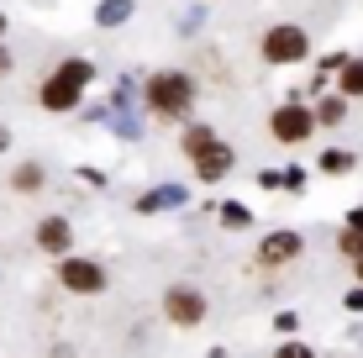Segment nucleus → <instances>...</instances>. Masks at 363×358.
Returning <instances> with one entry per match:
<instances>
[{
	"mask_svg": "<svg viewBox=\"0 0 363 358\" xmlns=\"http://www.w3.org/2000/svg\"><path fill=\"white\" fill-rule=\"evenodd\" d=\"M84 84H90V64H64L53 79L43 84V106H48V111L79 106V90H84Z\"/></svg>",
	"mask_w": 363,
	"mask_h": 358,
	"instance_id": "obj_1",
	"label": "nucleus"
},
{
	"mask_svg": "<svg viewBox=\"0 0 363 358\" xmlns=\"http://www.w3.org/2000/svg\"><path fill=\"white\" fill-rule=\"evenodd\" d=\"M306 132H311V111H300V106L274 111V138H279V142H300Z\"/></svg>",
	"mask_w": 363,
	"mask_h": 358,
	"instance_id": "obj_6",
	"label": "nucleus"
},
{
	"mask_svg": "<svg viewBox=\"0 0 363 358\" xmlns=\"http://www.w3.org/2000/svg\"><path fill=\"white\" fill-rule=\"evenodd\" d=\"M321 169H332V174H342V169H347V153H327V158H321Z\"/></svg>",
	"mask_w": 363,
	"mask_h": 358,
	"instance_id": "obj_14",
	"label": "nucleus"
},
{
	"mask_svg": "<svg viewBox=\"0 0 363 358\" xmlns=\"http://www.w3.org/2000/svg\"><path fill=\"white\" fill-rule=\"evenodd\" d=\"M300 253V237L295 232H274V237H264V264H284V258Z\"/></svg>",
	"mask_w": 363,
	"mask_h": 358,
	"instance_id": "obj_8",
	"label": "nucleus"
},
{
	"mask_svg": "<svg viewBox=\"0 0 363 358\" xmlns=\"http://www.w3.org/2000/svg\"><path fill=\"white\" fill-rule=\"evenodd\" d=\"M6 64H11V58H6V47H0V74H6Z\"/></svg>",
	"mask_w": 363,
	"mask_h": 358,
	"instance_id": "obj_18",
	"label": "nucleus"
},
{
	"mask_svg": "<svg viewBox=\"0 0 363 358\" xmlns=\"http://www.w3.org/2000/svg\"><path fill=\"white\" fill-rule=\"evenodd\" d=\"M342 90L347 95H363V64H342Z\"/></svg>",
	"mask_w": 363,
	"mask_h": 358,
	"instance_id": "obj_11",
	"label": "nucleus"
},
{
	"mask_svg": "<svg viewBox=\"0 0 363 358\" xmlns=\"http://www.w3.org/2000/svg\"><path fill=\"white\" fill-rule=\"evenodd\" d=\"M0 27H6V21H0Z\"/></svg>",
	"mask_w": 363,
	"mask_h": 358,
	"instance_id": "obj_20",
	"label": "nucleus"
},
{
	"mask_svg": "<svg viewBox=\"0 0 363 358\" xmlns=\"http://www.w3.org/2000/svg\"><path fill=\"white\" fill-rule=\"evenodd\" d=\"M0 142H6V138H0Z\"/></svg>",
	"mask_w": 363,
	"mask_h": 358,
	"instance_id": "obj_21",
	"label": "nucleus"
},
{
	"mask_svg": "<svg viewBox=\"0 0 363 358\" xmlns=\"http://www.w3.org/2000/svg\"><path fill=\"white\" fill-rule=\"evenodd\" d=\"M164 311H169V322L195 327L200 316H206V295L190 290V285H179V290H169V295H164Z\"/></svg>",
	"mask_w": 363,
	"mask_h": 358,
	"instance_id": "obj_5",
	"label": "nucleus"
},
{
	"mask_svg": "<svg viewBox=\"0 0 363 358\" xmlns=\"http://www.w3.org/2000/svg\"><path fill=\"white\" fill-rule=\"evenodd\" d=\"M211 142H216V132H211V127H190V132H184V147H190V153H206Z\"/></svg>",
	"mask_w": 363,
	"mask_h": 358,
	"instance_id": "obj_10",
	"label": "nucleus"
},
{
	"mask_svg": "<svg viewBox=\"0 0 363 358\" xmlns=\"http://www.w3.org/2000/svg\"><path fill=\"white\" fill-rule=\"evenodd\" d=\"M147 101H153L158 116H184L195 101V84L184 79V74H158L153 84H147Z\"/></svg>",
	"mask_w": 363,
	"mask_h": 358,
	"instance_id": "obj_2",
	"label": "nucleus"
},
{
	"mask_svg": "<svg viewBox=\"0 0 363 358\" xmlns=\"http://www.w3.org/2000/svg\"><path fill=\"white\" fill-rule=\"evenodd\" d=\"M342 253H353V258H363V232H353V227L342 232Z\"/></svg>",
	"mask_w": 363,
	"mask_h": 358,
	"instance_id": "obj_13",
	"label": "nucleus"
},
{
	"mask_svg": "<svg viewBox=\"0 0 363 358\" xmlns=\"http://www.w3.org/2000/svg\"><path fill=\"white\" fill-rule=\"evenodd\" d=\"M274 358H311V348H300V342H284V348L274 353Z\"/></svg>",
	"mask_w": 363,
	"mask_h": 358,
	"instance_id": "obj_16",
	"label": "nucleus"
},
{
	"mask_svg": "<svg viewBox=\"0 0 363 358\" xmlns=\"http://www.w3.org/2000/svg\"><path fill=\"white\" fill-rule=\"evenodd\" d=\"M264 58L269 64H295V58H306V32L300 27H274L264 37Z\"/></svg>",
	"mask_w": 363,
	"mask_h": 358,
	"instance_id": "obj_4",
	"label": "nucleus"
},
{
	"mask_svg": "<svg viewBox=\"0 0 363 358\" xmlns=\"http://www.w3.org/2000/svg\"><path fill=\"white\" fill-rule=\"evenodd\" d=\"M247 216H253V211H242V206H237V201H232V206H221V221H227V227H242Z\"/></svg>",
	"mask_w": 363,
	"mask_h": 358,
	"instance_id": "obj_12",
	"label": "nucleus"
},
{
	"mask_svg": "<svg viewBox=\"0 0 363 358\" xmlns=\"http://www.w3.org/2000/svg\"><path fill=\"white\" fill-rule=\"evenodd\" d=\"M195 169H200V179H221L232 169V147H221V142H211L206 153H195Z\"/></svg>",
	"mask_w": 363,
	"mask_h": 358,
	"instance_id": "obj_7",
	"label": "nucleus"
},
{
	"mask_svg": "<svg viewBox=\"0 0 363 358\" xmlns=\"http://www.w3.org/2000/svg\"><path fill=\"white\" fill-rule=\"evenodd\" d=\"M37 242H43L48 253H69V221H64V216L43 221V227H37Z\"/></svg>",
	"mask_w": 363,
	"mask_h": 358,
	"instance_id": "obj_9",
	"label": "nucleus"
},
{
	"mask_svg": "<svg viewBox=\"0 0 363 358\" xmlns=\"http://www.w3.org/2000/svg\"><path fill=\"white\" fill-rule=\"evenodd\" d=\"M58 279H64L69 290H79V295H100V290H106V269L90 264V258H64Z\"/></svg>",
	"mask_w": 363,
	"mask_h": 358,
	"instance_id": "obj_3",
	"label": "nucleus"
},
{
	"mask_svg": "<svg viewBox=\"0 0 363 358\" xmlns=\"http://www.w3.org/2000/svg\"><path fill=\"white\" fill-rule=\"evenodd\" d=\"M32 184H43V174H37V169H21V174H16V190H32Z\"/></svg>",
	"mask_w": 363,
	"mask_h": 358,
	"instance_id": "obj_15",
	"label": "nucleus"
},
{
	"mask_svg": "<svg viewBox=\"0 0 363 358\" xmlns=\"http://www.w3.org/2000/svg\"><path fill=\"white\" fill-rule=\"evenodd\" d=\"M353 232H363V211H353Z\"/></svg>",
	"mask_w": 363,
	"mask_h": 358,
	"instance_id": "obj_17",
	"label": "nucleus"
},
{
	"mask_svg": "<svg viewBox=\"0 0 363 358\" xmlns=\"http://www.w3.org/2000/svg\"><path fill=\"white\" fill-rule=\"evenodd\" d=\"M358 274H363V258H358Z\"/></svg>",
	"mask_w": 363,
	"mask_h": 358,
	"instance_id": "obj_19",
	"label": "nucleus"
}]
</instances>
